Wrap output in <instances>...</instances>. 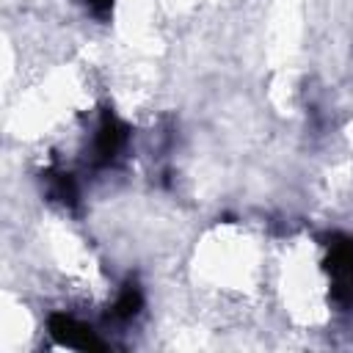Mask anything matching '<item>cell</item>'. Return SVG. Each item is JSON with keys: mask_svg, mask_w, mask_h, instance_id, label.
<instances>
[{"mask_svg": "<svg viewBox=\"0 0 353 353\" xmlns=\"http://www.w3.org/2000/svg\"><path fill=\"white\" fill-rule=\"evenodd\" d=\"M50 334L55 339H61L63 345H69V347H80V350L102 347V342L94 336V331L85 323H80V320H74L69 314H52L50 317Z\"/></svg>", "mask_w": 353, "mask_h": 353, "instance_id": "cell-2", "label": "cell"}, {"mask_svg": "<svg viewBox=\"0 0 353 353\" xmlns=\"http://www.w3.org/2000/svg\"><path fill=\"white\" fill-rule=\"evenodd\" d=\"M325 268L334 279V295L342 303H353V240L350 237H334L328 243Z\"/></svg>", "mask_w": 353, "mask_h": 353, "instance_id": "cell-1", "label": "cell"}, {"mask_svg": "<svg viewBox=\"0 0 353 353\" xmlns=\"http://www.w3.org/2000/svg\"><path fill=\"white\" fill-rule=\"evenodd\" d=\"M141 303H143L141 290H138L135 284H130V287H124V290H121V295L116 298L113 312H116V317H132V314H138Z\"/></svg>", "mask_w": 353, "mask_h": 353, "instance_id": "cell-4", "label": "cell"}, {"mask_svg": "<svg viewBox=\"0 0 353 353\" xmlns=\"http://www.w3.org/2000/svg\"><path fill=\"white\" fill-rule=\"evenodd\" d=\"M85 3H88V8H91L94 14H99V17L110 14V8H113V0H85Z\"/></svg>", "mask_w": 353, "mask_h": 353, "instance_id": "cell-5", "label": "cell"}, {"mask_svg": "<svg viewBox=\"0 0 353 353\" xmlns=\"http://www.w3.org/2000/svg\"><path fill=\"white\" fill-rule=\"evenodd\" d=\"M124 141H127V127L113 113H105L102 121H99V127H97V135H94V152H97V157L102 163H110L121 152Z\"/></svg>", "mask_w": 353, "mask_h": 353, "instance_id": "cell-3", "label": "cell"}]
</instances>
